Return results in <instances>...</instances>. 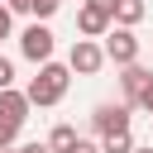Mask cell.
<instances>
[{
  "mask_svg": "<svg viewBox=\"0 0 153 153\" xmlns=\"http://www.w3.org/2000/svg\"><path fill=\"white\" fill-rule=\"evenodd\" d=\"M19 129H24V124H14V120H0V148H14Z\"/></svg>",
  "mask_w": 153,
  "mask_h": 153,
  "instance_id": "obj_12",
  "label": "cell"
},
{
  "mask_svg": "<svg viewBox=\"0 0 153 153\" xmlns=\"http://www.w3.org/2000/svg\"><path fill=\"white\" fill-rule=\"evenodd\" d=\"M57 5H62V0H57Z\"/></svg>",
  "mask_w": 153,
  "mask_h": 153,
  "instance_id": "obj_21",
  "label": "cell"
},
{
  "mask_svg": "<svg viewBox=\"0 0 153 153\" xmlns=\"http://www.w3.org/2000/svg\"><path fill=\"white\" fill-rule=\"evenodd\" d=\"M0 153H19V148H0Z\"/></svg>",
  "mask_w": 153,
  "mask_h": 153,
  "instance_id": "obj_20",
  "label": "cell"
},
{
  "mask_svg": "<svg viewBox=\"0 0 153 153\" xmlns=\"http://www.w3.org/2000/svg\"><path fill=\"white\" fill-rule=\"evenodd\" d=\"M67 86H72V72H67V62H38V76L24 86V96H29V105H38V110H48V105H57L62 96H67Z\"/></svg>",
  "mask_w": 153,
  "mask_h": 153,
  "instance_id": "obj_1",
  "label": "cell"
},
{
  "mask_svg": "<svg viewBox=\"0 0 153 153\" xmlns=\"http://www.w3.org/2000/svg\"><path fill=\"white\" fill-rule=\"evenodd\" d=\"M129 153H153V148H129Z\"/></svg>",
  "mask_w": 153,
  "mask_h": 153,
  "instance_id": "obj_19",
  "label": "cell"
},
{
  "mask_svg": "<svg viewBox=\"0 0 153 153\" xmlns=\"http://www.w3.org/2000/svg\"><path fill=\"white\" fill-rule=\"evenodd\" d=\"M62 153H100V143H91V139H81V134H76V139H72Z\"/></svg>",
  "mask_w": 153,
  "mask_h": 153,
  "instance_id": "obj_13",
  "label": "cell"
},
{
  "mask_svg": "<svg viewBox=\"0 0 153 153\" xmlns=\"http://www.w3.org/2000/svg\"><path fill=\"white\" fill-rule=\"evenodd\" d=\"M153 86V72L148 67H139V62H129V67H120V91H124V105L134 110L139 105V96Z\"/></svg>",
  "mask_w": 153,
  "mask_h": 153,
  "instance_id": "obj_6",
  "label": "cell"
},
{
  "mask_svg": "<svg viewBox=\"0 0 153 153\" xmlns=\"http://www.w3.org/2000/svg\"><path fill=\"white\" fill-rule=\"evenodd\" d=\"M19 153H53L48 143H19Z\"/></svg>",
  "mask_w": 153,
  "mask_h": 153,
  "instance_id": "obj_18",
  "label": "cell"
},
{
  "mask_svg": "<svg viewBox=\"0 0 153 153\" xmlns=\"http://www.w3.org/2000/svg\"><path fill=\"white\" fill-rule=\"evenodd\" d=\"M134 110H143V115H153V86H148V91L139 96V105H134Z\"/></svg>",
  "mask_w": 153,
  "mask_h": 153,
  "instance_id": "obj_16",
  "label": "cell"
},
{
  "mask_svg": "<svg viewBox=\"0 0 153 153\" xmlns=\"http://www.w3.org/2000/svg\"><path fill=\"white\" fill-rule=\"evenodd\" d=\"M53 48H57V38H53V29H48V24H38V19L19 33V53H24L33 67H38V62H48V57H53Z\"/></svg>",
  "mask_w": 153,
  "mask_h": 153,
  "instance_id": "obj_3",
  "label": "cell"
},
{
  "mask_svg": "<svg viewBox=\"0 0 153 153\" xmlns=\"http://www.w3.org/2000/svg\"><path fill=\"white\" fill-rule=\"evenodd\" d=\"M129 120H134V110L124 105V100H100L96 110H91V129L105 139V134H120V129H129Z\"/></svg>",
  "mask_w": 153,
  "mask_h": 153,
  "instance_id": "obj_4",
  "label": "cell"
},
{
  "mask_svg": "<svg viewBox=\"0 0 153 153\" xmlns=\"http://www.w3.org/2000/svg\"><path fill=\"white\" fill-rule=\"evenodd\" d=\"M143 14H148L143 0H115V5H110V24H120V29H134Z\"/></svg>",
  "mask_w": 153,
  "mask_h": 153,
  "instance_id": "obj_9",
  "label": "cell"
},
{
  "mask_svg": "<svg viewBox=\"0 0 153 153\" xmlns=\"http://www.w3.org/2000/svg\"><path fill=\"white\" fill-rule=\"evenodd\" d=\"M100 38H105V43H100L105 62H115V67H129V62H139V38H134V29H120V24H110Z\"/></svg>",
  "mask_w": 153,
  "mask_h": 153,
  "instance_id": "obj_2",
  "label": "cell"
},
{
  "mask_svg": "<svg viewBox=\"0 0 153 153\" xmlns=\"http://www.w3.org/2000/svg\"><path fill=\"white\" fill-rule=\"evenodd\" d=\"M134 148V134L129 129H120V134H105L100 139V153H129Z\"/></svg>",
  "mask_w": 153,
  "mask_h": 153,
  "instance_id": "obj_10",
  "label": "cell"
},
{
  "mask_svg": "<svg viewBox=\"0 0 153 153\" xmlns=\"http://www.w3.org/2000/svg\"><path fill=\"white\" fill-rule=\"evenodd\" d=\"M5 10L10 14H29V0H5Z\"/></svg>",
  "mask_w": 153,
  "mask_h": 153,
  "instance_id": "obj_17",
  "label": "cell"
},
{
  "mask_svg": "<svg viewBox=\"0 0 153 153\" xmlns=\"http://www.w3.org/2000/svg\"><path fill=\"white\" fill-rule=\"evenodd\" d=\"M10 33H14V14H10V10H5V5H0V43H5V38H10Z\"/></svg>",
  "mask_w": 153,
  "mask_h": 153,
  "instance_id": "obj_15",
  "label": "cell"
},
{
  "mask_svg": "<svg viewBox=\"0 0 153 153\" xmlns=\"http://www.w3.org/2000/svg\"><path fill=\"white\" fill-rule=\"evenodd\" d=\"M72 139H76V129H72V124H53V134H48V148H53V153H62Z\"/></svg>",
  "mask_w": 153,
  "mask_h": 153,
  "instance_id": "obj_11",
  "label": "cell"
},
{
  "mask_svg": "<svg viewBox=\"0 0 153 153\" xmlns=\"http://www.w3.org/2000/svg\"><path fill=\"white\" fill-rule=\"evenodd\" d=\"M76 29H81V38H100V33L110 29V14H105L100 5H91V0H86V5L76 10Z\"/></svg>",
  "mask_w": 153,
  "mask_h": 153,
  "instance_id": "obj_7",
  "label": "cell"
},
{
  "mask_svg": "<svg viewBox=\"0 0 153 153\" xmlns=\"http://www.w3.org/2000/svg\"><path fill=\"white\" fill-rule=\"evenodd\" d=\"M100 67H105L100 43H96V38H76V43H72V53H67V72H76V76H96Z\"/></svg>",
  "mask_w": 153,
  "mask_h": 153,
  "instance_id": "obj_5",
  "label": "cell"
},
{
  "mask_svg": "<svg viewBox=\"0 0 153 153\" xmlns=\"http://www.w3.org/2000/svg\"><path fill=\"white\" fill-rule=\"evenodd\" d=\"M29 110H33V105H29V96H24V91H14V86H5V91H0V120L24 124V120H29Z\"/></svg>",
  "mask_w": 153,
  "mask_h": 153,
  "instance_id": "obj_8",
  "label": "cell"
},
{
  "mask_svg": "<svg viewBox=\"0 0 153 153\" xmlns=\"http://www.w3.org/2000/svg\"><path fill=\"white\" fill-rule=\"evenodd\" d=\"M5 86H14V62H10V57H0V91H5Z\"/></svg>",
  "mask_w": 153,
  "mask_h": 153,
  "instance_id": "obj_14",
  "label": "cell"
}]
</instances>
